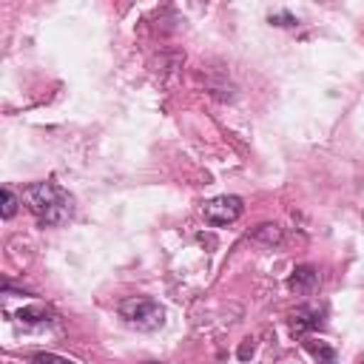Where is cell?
<instances>
[{
    "label": "cell",
    "mask_w": 364,
    "mask_h": 364,
    "mask_svg": "<svg viewBox=\"0 0 364 364\" xmlns=\"http://www.w3.org/2000/svg\"><path fill=\"white\" fill-rule=\"evenodd\" d=\"M20 199L37 216V222L48 225V228L65 225L71 219V213H74V199L57 182H31V185L23 188Z\"/></svg>",
    "instance_id": "obj_1"
},
{
    "label": "cell",
    "mask_w": 364,
    "mask_h": 364,
    "mask_svg": "<svg viewBox=\"0 0 364 364\" xmlns=\"http://www.w3.org/2000/svg\"><path fill=\"white\" fill-rule=\"evenodd\" d=\"M117 313L128 327L142 333H154L165 324V307L151 296H128L119 301Z\"/></svg>",
    "instance_id": "obj_2"
},
{
    "label": "cell",
    "mask_w": 364,
    "mask_h": 364,
    "mask_svg": "<svg viewBox=\"0 0 364 364\" xmlns=\"http://www.w3.org/2000/svg\"><path fill=\"white\" fill-rule=\"evenodd\" d=\"M202 216L208 225L213 228H225L230 222H236L242 216V199L233 196V193H225V196H213L202 205Z\"/></svg>",
    "instance_id": "obj_3"
},
{
    "label": "cell",
    "mask_w": 364,
    "mask_h": 364,
    "mask_svg": "<svg viewBox=\"0 0 364 364\" xmlns=\"http://www.w3.org/2000/svg\"><path fill=\"white\" fill-rule=\"evenodd\" d=\"M318 284H321V276H318V270H316L313 264H299V267L290 273V279H287V287H290L293 293H299V296L316 293Z\"/></svg>",
    "instance_id": "obj_4"
},
{
    "label": "cell",
    "mask_w": 364,
    "mask_h": 364,
    "mask_svg": "<svg viewBox=\"0 0 364 364\" xmlns=\"http://www.w3.org/2000/svg\"><path fill=\"white\" fill-rule=\"evenodd\" d=\"M290 324L296 333H304V330H318L324 324V307H316V304H307V307H299L293 316H290Z\"/></svg>",
    "instance_id": "obj_5"
},
{
    "label": "cell",
    "mask_w": 364,
    "mask_h": 364,
    "mask_svg": "<svg viewBox=\"0 0 364 364\" xmlns=\"http://www.w3.org/2000/svg\"><path fill=\"white\" fill-rule=\"evenodd\" d=\"M17 318L23 321V324H48V321H54V310L48 307V304H28V307H20L17 310Z\"/></svg>",
    "instance_id": "obj_6"
},
{
    "label": "cell",
    "mask_w": 364,
    "mask_h": 364,
    "mask_svg": "<svg viewBox=\"0 0 364 364\" xmlns=\"http://www.w3.org/2000/svg\"><path fill=\"white\" fill-rule=\"evenodd\" d=\"M250 239L259 242V245H264V247H276V245L284 242V230H282L276 222H264V225H259V228L250 233Z\"/></svg>",
    "instance_id": "obj_7"
},
{
    "label": "cell",
    "mask_w": 364,
    "mask_h": 364,
    "mask_svg": "<svg viewBox=\"0 0 364 364\" xmlns=\"http://www.w3.org/2000/svg\"><path fill=\"white\" fill-rule=\"evenodd\" d=\"M304 347H307V353L318 361V364H333L336 361V350L327 344V341H316V338H307L304 341Z\"/></svg>",
    "instance_id": "obj_8"
},
{
    "label": "cell",
    "mask_w": 364,
    "mask_h": 364,
    "mask_svg": "<svg viewBox=\"0 0 364 364\" xmlns=\"http://www.w3.org/2000/svg\"><path fill=\"white\" fill-rule=\"evenodd\" d=\"M23 199H17V193L11 191V188H3V219H11L14 213H17V205H20Z\"/></svg>",
    "instance_id": "obj_9"
},
{
    "label": "cell",
    "mask_w": 364,
    "mask_h": 364,
    "mask_svg": "<svg viewBox=\"0 0 364 364\" xmlns=\"http://www.w3.org/2000/svg\"><path fill=\"white\" fill-rule=\"evenodd\" d=\"M31 364H77V361L65 358V355H57V353H34Z\"/></svg>",
    "instance_id": "obj_10"
},
{
    "label": "cell",
    "mask_w": 364,
    "mask_h": 364,
    "mask_svg": "<svg viewBox=\"0 0 364 364\" xmlns=\"http://www.w3.org/2000/svg\"><path fill=\"white\" fill-rule=\"evenodd\" d=\"M270 23H276V26H296V17L290 11H276V14H270Z\"/></svg>",
    "instance_id": "obj_11"
},
{
    "label": "cell",
    "mask_w": 364,
    "mask_h": 364,
    "mask_svg": "<svg viewBox=\"0 0 364 364\" xmlns=\"http://www.w3.org/2000/svg\"><path fill=\"white\" fill-rule=\"evenodd\" d=\"M358 364H364V355H361V358H358Z\"/></svg>",
    "instance_id": "obj_12"
}]
</instances>
